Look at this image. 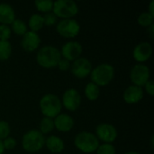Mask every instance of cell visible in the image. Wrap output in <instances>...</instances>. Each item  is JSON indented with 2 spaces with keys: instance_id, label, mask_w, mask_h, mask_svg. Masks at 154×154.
Returning a JSON list of instances; mask_svg holds the SVG:
<instances>
[{
  "instance_id": "1",
  "label": "cell",
  "mask_w": 154,
  "mask_h": 154,
  "mask_svg": "<svg viewBox=\"0 0 154 154\" xmlns=\"http://www.w3.org/2000/svg\"><path fill=\"white\" fill-rule=\"evenodd\" d=\"M61 59L60 51L52 45H46L39 49L36 54L37 63L44 69H52L57 67Z\"/></svg>"
},
{
  "instance_id": "2",
  "label": "cell",
  "mask_w": 154,
  "mask_h": 154,
  "mask_svg": "<svg viewBox=\"0 0 154 154\" xmlns=\"http://www.w3.org/2000/svg\"><path fill=\"white\" fill-rule=\"evenodd\" d=\"M115 77V68L109 63H101L92 69L90 73L91 82L98 87L107 86Z\"/></svg>"
},
{
  "instance_id": "3",
  "label": "cell",
  "mask_w": 154,
  "mask_h": 154,
  "mask_svg": "<svg viewBox=\"0 0 154 154\" xmlns=\"http://www.w3.org/2000/svg\"><path fill=\"white\" fill-rule=\"evenodd\" d=\"M39 106L42 114L45 117H50L52 119L60 114L62 108L61 101L59 97L51 93L44 95L41 98L39 102Z\"/></svg>"
},
{
  "instance_id": "4",
  "label": "cell",
  "mask_w": 154,
  "mask_h": 154,
  "mask_svg": "<svg viewBox=\"0 0 154 154\" xmlns=\"http://www.w3.org/2000/svg\"><path fill=\"white\" fill-rule=\"evenodd\" d=\"M45 144L44 135L36 129L26 132L22 138V146L24 151L30 153H35L41 151Z\"/></svg>"
},
{
  "instance_id": "5",
  "label": "cell",
  "mask_w": 154,
  "mask_h": 154,
  "mask_svg": "<svg viewBox=\"0 0 154 154\" xmlns=\"http://www.w3.org/2000/svg\"><path fill=\"white\" fill-rule=\"evenodd\" d=\"M74 144L84 153H92L97 151L99 146V140L95 134L89 132H80L74 139Z\"/></svg>"
},
{
  "instance_id": "6",
  "label": "cell",
  "mask_w": 154,
  "mask_h": 154,
  "mask_svg": "<svg viewBox=\"0 0 154 154\" xmlns=\"http://www.w3.org/2000/svg\"><path fill=\"white\" fill-rule=\"evenodd\" d=\"M52 13L61 19H69L79 13V6L73 0H57L53 2Z\"/></svg>"
},
{
  "instance_id": "7",
  "label": "cell",
  "mask_w": 154,
  "mask_h": 154,
  "mask_svg": "<svg viewBox=\"0 0 154 154\" xmlns=\"http://www.w3.org/2000/svg\"><path fill=\"white\" fill-rule=\"evenodd\" d=\"M56 31L64 38H74L80 32V24L73 18L61 19L56 25Z\"/></svg>"
},
{
  "instance_id": "8",
  "label": "cell",
  "mask_w": 154,
  "mask_h": 154,
  "mask_svg": "<svg viewBox=\"0 0 154 154\" xmlns=\"http://www.w3.org/2000/svg\"><path fill=\"white\" fill-rule=\"evenodd\" d=\"M150 69L143 63H137L130 71V79L134 85L143 87L148 80H150Z\"/></svg>"
},
{
  "instance_id": "9",
  "label": "cell",
  "mask_w": 154,
  "mask_h": 154,
  "mask_svg": "<svg viewBox=\"0 0 154 154\" xmlns=\"http://www.w3.org/2000/svg\"><path fill=\"white\" fill-rule=\"evenodd\" d=\"M96 136L105 143H112L116 140L118 132L113 125L101 123L96 127Z\"/></svg>"
},
{
  "instance_id": "10",
  "label": "cell",
  "mask_w": 154,
  "mask_h": 154,
  "mask_svg": "<svg viewBox=\"0 0 154 154\" xmlns=\"http://www.w3.org/2000/svg\"><path fill=\"white\" fill-rule=\"evenodd\" d=\"M61 105L69 111L74 112L78 110L81 105V96L79 92L75 88L67 89L62 95Z\"/></svg>"
},
{
  "instance_id": "11",
  "label": "cell",
  "mask_w": 154,
  "mask_h": 154,
  "mask_svg": "<svg viewBox=\"0 0 154 154\" xmlns=\"http://www.w3.org/2000/svg\"><path fill=\"white\" fill-rule=\"evenodd\" d=\"M82 45L77 42V41H70L65 42L62 47L60 51V55L63 57V59L70 61H74L75 60L80 58V55L82 54Z\"/></svg>"
},
{
  "instance_id": "12",
  "label": "cell",
  "mask_w": 154,
  "mask_h": 154,
  "mask_svg": "<svg viewBox=\"0 0 154 154\" xmlns=\"http://www.w3.org/2000/svg\"><path fill=\"white\" fill-rule=\"evenodd\" d=\"M71 73L78 79H85L90 75L92 70V63L87 58H79L70 64Z\"/></svg>"
},
{
  "instance_id": "13",
  "label": "cell",
  "mask_w": 154,
  "mask_h": 154,
  "mask_svg": "<svg viewBox=\"0 0 154 154\" xmlns=\"http://www.w3.org/2000/svg\"><path fill=\"white\" fill-rule=\"evenodd\" d=\"M152 46L148 42H142L138 43L133 51V57L139 63L147 61L152 57Z\"/></svg>"
},
{
  "instance_id": "14",
  "label": "cell",
  "mask_w": 154,
  "mask_h": 154,
  "mask_svg": "<svg viewBox=\"0 0 154 154\" xmlns=\"http://www.w3.org/2000/svg\"><path fill=\"white\" fill-rule=\"evenodd\" d=\"M41 44V38L37 32L27 31L21 40V46L22 48L27 52H32L36 51Z\"/></svg>"
},
{
  "instance_id": "15",
  "label": "cell",
  "mask_w": 154,
  "mask_h": 154,
  "mask_svg": "<svg viewBox=\"0 0 154 154\" xmlns=\"http://www.w3.org/2000/svg\"><path fill=\"white\" fill-rule=\"evenodd\" d=\"M143 97V89L141 87L131 85L123 93V98L125 103L133 105L140 102Z\"/></svg>"
},
{
  "instance_id": "16",
  "label": "cell",
  "mask_w": 154,
  "mask_h": 154,
  "mask_svg": "<svg viewBox=\"0 0 154 154\" xmlns=\"http://www.w3.org/2000/svg\"><path fill=\"white\" fill-rule=\"evenodd\" d=\"M54 128L61 133L69 132L74 126V119L67 114H60L54 119Z\"/></svg>"
},
{
  "instance_id": "17",
  "label": "cell",
  "mask_w": 154,
  "mask_h": 154,
  "mask_svg": "<svg viewBox=\"0 0 154 154\" xmlns=\"http://www.w3.org/2000/svg\"><path fill=\"white\" fill-rule=\"evenodd\" d=\"M15 19V12L13 6L7 3H0V24H11Z\"/></svg>"
},
{
  "instance_id": "18",
  "label": "cell",
  "mask_w": 154,
  "mask_h": 154,
  "mask_svg": "<svg viewBox=\"0 0 154 154\" xmlns=\"http://www.w3.org/2000/svg\"><path fill=\"white\" fill-rule=\"evenodd\" d=\"M47 149L52 153H60L65 149V144L62 139L56 135H51L45 139V144Z\"/></svg>"
},
{
  "instance_id": "19",
  "label": "cell",
  "mask_w": 154,
  "mask_h": 154,
  "mask_svg": "<svg viewBox=\"0 0 154 154\" xmlns=\"http://www.w3.org/2000/svg\"><path fill=\"white\" fill-rule=\"evenodd\" d=\"M28 26L32 32H39L44 26L42 15L39 14H32L31 17L29 18V21H28Z\"/></svg>"
},
{
  "instance_id": "20",
  "label": "cell",
  "mask_w": 154,
  "mask_h": 154,
  "mask_svg": "<svg viewBox=\"0 0 154 154\" xmlns=\"http://www.w3.org/2000/svg\"><path fill=\"white\" fill-rule=\"evenodd\" d=\"M85 96L90 101H95L99 97L100 95V88L93 82H89L85 87Z\"/></svg>"
},
{
  "instance_id": "21",
  "label": "cell",
  "mask_w": 154,
  "mask_h": 154,
  "mask_svg": "<svg viewBox=\"0 0 154 154\" xmlns=\"http://www.w3.org/2000/svg\"><path fill=\"white\" fill-rule=\"evenodd\" d=\"M11 31H13L15 34L23 35L27 32V25L22 19H14V22L11 23Z\"/></svg>"
},
{
  "instance_id": "22",
  "label": "cell",
  "mask_w": 154,
  "mask_h": 154,
  "mask_svg": "<svg viewBox=\"0 0 154 154\" xmlns=\"http://www.w3.org/2000/svg\"><path fill=\"white\" fill-rule=\"evenodd\" d=\"M12 54V45L9 41H0V60L4 61L10 58Z\"/></svg>"
},
{
  "instance_id": "23",
  "label": "cell",
  "mask_w": 154,
  "mask_h": 154,
  "mask_svg": "<svg viewBox=\"0 0 154 154\" xmlns=\"http://www.w3.org/2000/svg\"><path fill=\"white\" fill-rule=\"evenodd\" d=\"M54 129V121L50 117H43L40 123V132L42 134H50Z\"/></svg>"
},
{
  "instance_id": "24",
  "label": "cell",
  "mask_w": 154,
  "mask_h": 154,
  "mask_svg": "<svg viewBox=\"0 0 154 154\" xmlns=\"http://www.w3.org/2000/svg\"><path fill=\"white\" fill-rule=\"evenodd\" d=\"M36 9L42 13H49L52 11L53 7V1L51 0H36L34 2Z\"/></svg>"
},
{
  "instance_id": "25",
  "label": "cell",
  "mask_w": 154,
  "mask_h": 154,
  "mask_svg": "<svg viewBox=\"0 0 154 154\" xmlns=\"http://www.w3.org/2000/svg\"><path fill=\"white\" fill-rule=\"evenodd\" d=\"M154 16L148 12H143L139 14L137 18V22L141 26L149 27L150 25L153 24Z\"/></svg>"
},
{
  "instance_id": "26",
  "label": "cell",
  "mask_w": 154,
  "mask_h": 154,
  "mask_svg": "<svg viewBox=\"0 0 154 154\" xmlns=\"http://www.w3.org/2000/svg\"><path fill=\"white\" fill-rule=\"evenodd\" d=\"M97 154H116V151L115 146L112 143H103L99 144L98 148L97 149Z\"/></svg>"
},
{
  "instance_id": "27",
  "label": "cell",
  "mask_w": 154,
  "mask_h": 154,
  "mask_svg": "<svg viewBox=\"0 0 154 154\" xmlns=\"http://www.w3.org/2000/svg\"><path fill=\"white\" fill-rule=\"evenodd\" d=\"M10 125L6 121H0V140L3 141L10 135Z\"/></svg>"
},
{
  "instance_id": "28",
  "label": "cell",
  "mask_w": 154,
  "mask_h": 154,
  "mask_svg": "<svg viewBox=\"0 0 154 154\" xmlns=\"http://www.w3.org/2000/svg\"><path fill=\"white\" fill-rule=\"evenodd\" d=\"M11 28L6 24H0V41H8L11 37Z\"/></svg>"
},
{
  "instance_id": "29",
  "label": "cell",
  "mask_w": 154,
  "mask_h": 154,
  "mask_svg": "<svg viewBox=\"0 0 154 154\" xmlns=\"http://www.w3.org/2000/svg\"><path fill=\"white\" fill-rule=\"evenodd\" d=\"M42 17H43L44 25H46V26L54 25L57 23V19H58V17L52 12H49V13L44 14V15H42Z\"/></svg>"
},
{
  "instance_id": "30",
  "label": "cell",
  "mask_w": 154,
  "mask_h": 154,
  "mask_svg": "<svg viewBox=\"0 0 154 154\" xmlns=\"http://www.w3.org/2000/svg\"><path fill=\"white\" fill-rule=\"evenodd\" d=\"M3 145L5 150H13L16 146V140L11 136H8L5 140H3Z\"/></svg>"
},
{
  "instance_id": "31",
  "label": "cell",
  "mask_w": 154,
  "mask_h": 154,
  "mask_svg": "<svg viewBox=\"0 0 154 154\" xmlns=\"http://www.w3.org/2000/svg\"><path fill=\"white\" fill-rule=\"evenodd\" d=\"M57 67L61 71H67L70 68V62L69 60H65V59H60V60L59 61Z\"/></svg>"
},
{
  "instance_id": "32",
  "label": "cell",
  "mask_w": 154,
  "mask_h": 154,
  "mask_svg": "<svg viewBox=\"0 0 154 154\" xmlns=\"http://www.w3.org/2000/svg\"><path fill=\"white\" fill-rule=\"evenodd\" d=\"M144 88H145V90H146V92L150 95V96H153L154 95V82L152 80V79H150V80H148L147 81V83L143 86Z\"/></svg>"
},
{
  "instance_id": "33",
  "label": "cell",
  "mask_w": 154,
  "mask_h": 154,
  "mask_svg": "<svg viewBox=\"0 0 154 154\" xmlns=\"http://www.w3.org/2000/svg\"><path fill=\"white\" fill-rule=\"evenodd\" d=\"M148 29H147V32H148V34L150 35V37L151 38H153V35H154V24H152V25H150L149 27H147Z\"/></svg>"
},
{
  "instance_id": "34",
  "label": "cell",
  "mask_w": 154,
  "mask_h": 154,
  "mask_svg": "<svg viewBox=\"0 0 154 154\" xmlns=\"http://www.w3.org/2000/svg\"><path fill=\"white\" fill-rule=\"evenodd\" d=\"M148 13H150L152 15L154 16V0H152L151 3H150V5H149V11Z\"/></svg>"
},
{
  "instance_id": "35",
  "label": "cell",
  "mask_w": 154,
  "mask_h": 154,
  "mask_svg": "<svg viewBox=\"0 0 154 154\" xmlns=\"http://www.w3.org/2000/svg\"><path fill=\"white\" fill-rule=\"evenodd\" d=\"M5 152V148L3 145V141L0 140V154H3Z\"/></svg>"
},
{
  "instance_id": "36",
  "label": "cell",
  "mask_w": 154,
  "mask_h": 154,
  "mask_svg": "<svg viewBox=\"0 0 154 154\" xmlns=\"http://www.w3.org/2000/svg\"><path fill=\"white\" fill-rule=\"evenodd\" d=\"M125 154H140L138 152H135V151H131V152H127Z\"/></svg>"
}]
</instances>
